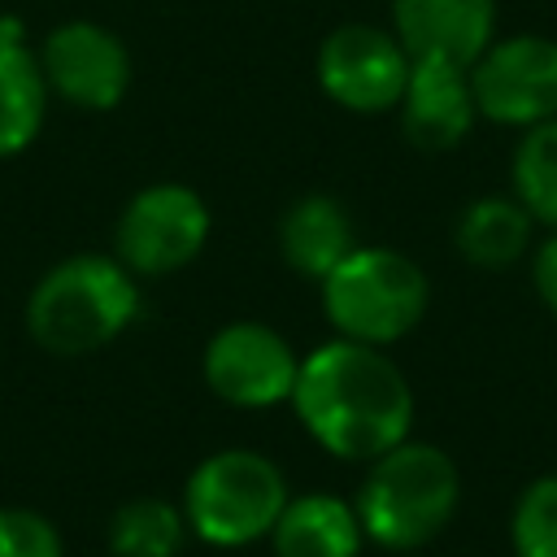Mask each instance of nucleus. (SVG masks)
<instances>
[{"label":"nucleus","mask_w":557,"mask_h":557,"mask_svg":"<svg viewBox=\"0 0 557 557\" xmlns=\"http://www.w3.org/2000/svg\"><path fill=\"white\" fill-rule=\"evenodd\" d=\"M292 409L331 457L374 461L409 440L413 387L383 348L335 335L300 357Z\"/></svg>","instance_id":"f257e3e1"},{"label":"nucleus","mask_w":557,"mask_h":557,"mask_svg":"<svg viewBox=\"0 0 557 557\" xmlns=\"http://www.w3.org/2000/svg\"><path fill=\"white\" fill-rule=\"evenodd\" d=\"M139 313L135 274L117 257L78 252L57 261L26 300V331L52 357H87L113 344Z\"/></svg>","instance_id":"f03ea898"},{"label":"nucleus","mask_w":557,"mask_h":557,"mask_svg":"<svg viewBox=\"0 0 557 557\" xmlns=\"http://www.w3.org/2000/svg\"><path fill=\"white\" fill-rule=\"evenodd\" d=\"M461 474L453 457L435 444L405 440L370 461L361 492L352 500L366 540L392 553L431 544L457 513Z\"/></svg>","instance_id":"7ed1b4c3"},{"label":"nucleus","mask_w":557,"mask_h":557,"mask_svg":"<svg viewBox=\"0 0 557 557\" xmlns=\"http://www.w3.org/2000/svg\"><path fill=\"white\" fill-rule=\"evenodd\" d=\"M318 287L326 322L339 331V339L374 348L405 339L422 322L431 300L422 265L383 244H357Z\"/></svg>","instance_id":"20e7f679"},{"label":"nucleus","mask_w":557,"mask_h":557,"mask_svg":"<svg viewBox=\"0 0 557 557\" xmlns=\"http://www.w3.org/2000/svg\"><path fill=\"white\" fill-rule=\"evenodd\" d=\"M287 500V479L265 453L222 448L187 474L183 518L205 544L239 548L265 540Z\"/></svg>","instance_id":"39448f33"},{"label":"nucleus","mask_w":557,"mask_h":557,"mask_svg":"<svg viewBox=\"0 0 557 557\" xmlns=\"http://www.w3.org/2000/svg\"><path fill=\"white\" fill-rule=\"evenodd\" d=\"M209 226H213V213L196 187L152 183L135 191L117 218V231H113L117 261L135 278L174 274L200 257V248L209 244Z\"/></svg>","instance_id":"423d86ee"},{"label":"nucleus","mask_w":557,"mask_h":557,"mask_svg":"<svg viewBox=\"0 0 557 557\" xmlns=\"http://www.w3.org/2000/svg\"><path fill=\"white\" fill-rule=\"evenodd\" d=\"M470 91L479 117L496 126L527 131L557 117V39L535 30L492 39L470 65Z\"/></svg>","instance_id":"0eeeda50"},{"label":"nucleus","mask_w":557,"mask_h":557,"mask_svg":"<svg viewBox=\"0 0 557 557\" xmlns=\"http://www.w3.org/2000/svg\"><path fill=\"white\" fill-rule=\"evenodd\" d=\"M409 52L383 26H335L318 48V87L348 113H387L409 83Z\"/></svg>","instance_id":"6e6552de"},{"label":"nucleus","mask_w":557,"mask_h":557,"mask_svg":"<svg viewBox=\"0 0 557 557\" xmlns=\"http://www.w3.org/2000/svg\"><path fill=\"white\" fill-rule=\"evenodd\" d=\"M35 57H39L48 91H57L61 100L87 113H109L131 91V52L100 22L74 17V22L52 26Z\"/></svg>","instance_id":"1a4fd4ad"},{"label":"nucleus","mask_w":557,"mask_h":557,"mask_svg":"<svg viewBox=\"0 0 557 557\" xmlns=\"http://www.w3.org/2000/svg\"><path fill=\"white\" fill-rule=\"evenodd\" d=\"M300 357L265 322H226L205 344V383L235 409H270L292 400Z\"/></svg>","instance_id":"9d476101"},{"label":"nucleus","mask_w":557,"mask_h":557,"mask_svg":"<svg viewBox=\"0 0 557 557\" xmlns=\"http://www.w3.org/2000/svg\"><path fill=\"white\" fill-rule=\"evenodd\" d=\"M392 35L409 61L470 70L496 39V0H392Z\"/></svg>","instance_id":"9b49d317"},{"label":"nucleus","mask_w":557,"mask_h":557,"mask_svg":"<svg viewBox=\"0 0 557 557\" xmlns=\"http://www.w3.org/2000/svg\"><path fill=\"white\" fill-rule=\"evenodd\" d=\"M396 109H400L405 139L413 148H422V152L457 148L479 117L474 91H470V70L444 65V61H413Z\"/></svg>","instance_id":"f8f14e48"},{"label":"nucleus","mask_w":557,"mask_h":557,"mask_svg":"<svg viewBox=\"0 0 557 557\" xmlns=\"http://www.w3.org/2000/svg\"><path fill=\"white\" fill-rule=\"evenodd\" d=\"M352 248H357L352 218L326 191H309V196L292 200V209L278 222V252H283V261L296 274L313 278V283H322Z\"/></svg>","instance_id":"ddd939ff"},{"label":"nucleus","mask_w":557,"mask_h":557,"mask_svg":"<svg viewBox=\"0 0 557 557\" xmlns=\"http://www.w3.org/2000/svg\"><path fill=\"white\" fill-rule=\"evenodd\" d=\"M270 544L278 557H357L366 544V531L357 522V509L344 496L309 492L283 505L270 531Z\"/></svg>","instance_id":"4468645a"},{"label":"nucleus","mask_w":557,"mask_h":557,"mask_svg":"<svg viewBox=\"0 0 557 557\" xmlns=\"http://www.w3.org/2000/svg\"><path fill=\"white\" fill-rule=\"evenodd\" d=\"M48 83L17 30H0V157H17L44 131Z\"/></svg>","instance_id":"2eb2a0df"},{"label":"nucleus","mask_w":557,"mask_h":557,"mask_svg":"<svg viewBox=\"0 0 557 557\" xmlns=\"http://www.w3.org/2000/svg\"><path fill=\"white\" fill-rule=\"evenodd\" d=\"M535 218L513 196H479L461 209L453 226L457 252L479 270H505L527 257Z\"/></svg>","instance_id":"dca6fc26"},{"label":"nucleus","mask_w":557,"mask_h":557,"mask_svg":"<svg viewBox=\"0 0 557 557\" xmlns=\"http://www.w3.org/2000/svg\"><path fill=\"white\" fill-rule=\"evenodd\" d=\"M187 518L161 496H135L109 518V548L117 557H174L183 548Z\"/></svg>","instance_id":"f3484780"},{"label":"nucleus","mask_w":557,"mask_h":557,"mask_svg":"<svg viewBox=\"0 0 557 557\" xmlns=\"http://www.w3.org/2000/svg\"><path fill=\"white\" fill-rule=\"evenodd\" d=\"M513 200L548 231H557V117L527 126L513 148Z\"/></svg>","instance_id":"a211bd4d"},{"label":"nucleus","mask_w":557,"mask_h":557,"mask_svg":"<svg viewBox=\"0 0 557 557\" xmlns=\"http://www.w3.org/2000/svg\"><path fill=\"white\" fill-rule=\"evenodd\" d=\"M509 540L518 557H557V474H540L522 487L509 518Z\"/></svg>","instance_id":"6ab92c4d"},{"label":"nucleus","mask_w":557,"mask_h":557,"mask_svg":"<svg viewBox=\"0 0 557 557\" xmlns=\"http://www.w3.org/2000/svg\"><path fill=\"white\" fill-rule=\"evenodd\" d=\"M0 557H65L57 527L35 509H0Z\"/></svg>","instance_id":"aec40b11"},{"label":"nucleus","mask_w":557,"mask_h":557,"mask_svg":"<svg viewBox=\"0 0 557 557\" xmlns=\"http://www.w3.org/2000/svg\"><path fill=\"white\" fill-rule=\"evenodd\" d=\"M531 283H535V296L548 305V313H557V231L535 248V257H531Z\"/></svg>","instance_id":"412c9836"}]
</instances>
